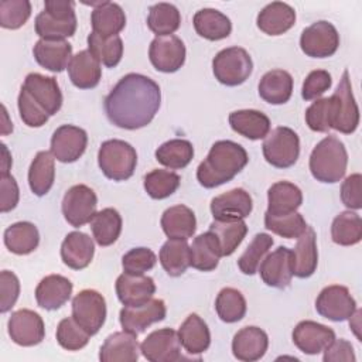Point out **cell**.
<instances>
[{
    "instance_id": "32",
    "label": "cell",
    "mask_w": 362,
    "mask_h": 362,
    "mask_svg": "<svg viewBox=\"0 0 362 362\" xmlns=\"http://www.w3.org/2000/svg\"><path fill=\"white\" fill-rule=\"evenodd\" d=\"M229 124L233 132L249 139H264L270 132V119L260 110L242 109L229 115Z\"/></svg>"
},
{
    "instance_id": "10",
    "label": "cell",
    "mask_w": 362,
    "mask_h": 362,
    "mask_svg": "<svg viewBox=\"0 0 362 362\" xmlns=\"http://www.w3.org/2000/svg\"><path fill=\"white\" fill-rule=\"evenodd\" d=\"M98 197L92 188L83 184L71 187L62 199V214L65 221L74 228L89 223L96 214Z\"/></svg>"
},
{
    "instance_id": "8",
    "label": "cell",
    "mask_w": 362,
    "mask_h": 362,
    "mask_svg": "<svg viewBox=\"0 0 362 362\" xmlns=\"http://www.w3.org/2000/svg\"><path fill=\"white\" fill-rule=\"evenodd\" d=\"M331 98L332 102V129L351 134L359 124V109L352 93V85L348 69L344 71L337 90Z\"/></svg>"
},
{
    "instance_id": "52",
    "label": "cell",
    "mask_w": 362,
    "mask_h": 362,
    "mask_svg": "<svg viewBox=\"0 0 362 362\" xmlns=\"http://www.w3.org/2000/svg\"><path fill=\"white\" fill-rule=\"evenodd\" d=\"M57 341L66 351H79L88 345L92 337L86 329H83L74 317H66L59 321L57 327Z\"/></svg>"
},
{
    "instance_id": "28",
    "label": "cell",
    "mask_w": 362,
    "mask_h": 362,
    "mask_svg": "<svg viewBox=\"0 0 362 362\" xmlns=\"http://www.w3.org/2000/svg\"><path fill=\"white\" fill-rule=\"evenodd\" d=\"M293 252V276L298 279H307L314 274L318 264L317 238L311 226L297 238L296 247Z\"/></svg>"
},
{
    "instance_id": "21",
    "label": "cell",
    "mask_w": 362,
    "mask_h": 362,
    "mask_svg": "<svg viewBox=\"0 0 362 362\" xmlns=\"http://www.w3.org/2000/svg\"><path fill=\"white\" fill-rule=\"evenodd\" d=\"M253 201L243 188H233L211 201V214L214 219H245L250 215Z\"/></svg>"
},
{
    "instance_id": "50",
    "label": "cell",
    "mask_w": 362,
    "mask_h": 362,
    "mask_svg": "<svg viewBox=\"0 0 362 362\" xmlns=\"http://www.w3.org/2000/svg\"><path fill=\"white\" fill-rule=\"evenodd\" d=\"M273 246V238L267 233H256L246 250L238 259V267L243 274L252 276L257 273L259 266L269 249Z\"/></svg>"
},
{
    "instance_id": "63",
    "label": "cell",
    "mask_w": 362,
    "mask_h": 362,
    "mask_svg": "<svg viewBox=\"0 0 362 362\" xmlns=\"http://www.w3.org/2000/svg\"><path fill=\"white\" fill-rule=\"evenodd\" d=\"M1 170H0V174H8L10 171V167H11V156L7 150V146L4 143H1Z\"/></svg>"
},
{
    "instance_id": "17",
    "label": "cell",
    "mask_w": 362,
    "mask_h": 362,
    "mask_svg": "<svg viewBox=\"0 0 362 362\" xmlns=\"http://www.w3.org/2000/svg\"><path fill=\"white\" fill-rule=\"evenodd\" d=\"M263 283L274 288H286L293 279V252L286 246H279L267 253L259 270Z\"/></svg>"
},
{
    "instance_id": "60",
    "label": "cell",
    "mask_w": 362,
    "mask_h": 362,
    "mask_svg": "<svg viewBox=\"0 0 362 362\" xmlns=\"http://www.w3.org/2000/svg\"><path fill=\"white\" fill-rule=\"evenodd\" d=\"M20 189L17 181L10 174H0V211L3 214L14 209L18 204Z\"/></svg>"
},
{
    "instance_id": "38",
    "label": "cell",
    "mask_w": 362,
    "mask_h": 362,
    "mask_svg": "<svg viewBox=\"0 0 362 362\" xmlns=\"http://www.w3.org/2000/svg\"><path fill=\"white\" fill-rule=\"evenodd\" d=\"M191 250V266L199 272H211L216 269L222 257L221 246L216 236L208 230L194 238Z\"/></svg>"
},
{
    "instance_id": "18",
    "label": "cell",
    "mask_w": 362,
    "mask_h": 362,
    "mask_svg": "<svg viewBox=\"0 0 362 362\" xmlns=\"http://www.w3.org/2000/svg\"><path fill=\"white\" fill-rule=\"evenodd\" d=\"M88 134L74 124L59 126L51 137V153L61 163L76 161L86 150Z\"/></svg>"
},
{
    "instance_id": "39",
    "label": "cell",
    "mask_w": 362,
    "mask_h": 362,
    "mask_svg": "<svg viewBox=\"0 0 362 362\" xmlns=\"http://www.w3.org/2000/svg\"><path fill=\"white\" fill-rule=\"evenodd\" d=\"M55 180V157L51 151H38L28 168V185L33 194L42 197L49 192Z\"/></svg>"
},
{
    "instance_id": "47",
    "label": "cell",
    "mask_w": 362,
    "mask_h": 362,
    "mask_svg": "<svg viewBox=\"0 0 362 362\" xmlns=\"http://www.w3.org/2000/svg\"><path fill=\"white\" fill-rule=\"evenodd\" d=\"M194 157V147L188 140L184 139H173L163 143L156 150V160L171 168L180 170L187 167Z\"/></svg>"
},
{
    "instance_id": "62",
    "label": "cell",
    "mask_w": 362,
    "mask_h": 362,
    "mask_svg": "<svg viewBox=\"0 0 362 362\" xmlns=\"http://www.w3.org/2000/svg\"><path fill=\"white\" fill-rule=\"evenodd\" d=\"M361 315H362V311L358 308L354 311V314L348 318L349 320V328L354 331V334L356 335V338L359 341H362V337H361Z\"/></svg>"
},
{
    "instance_id": "56",
    "label": "cell",
    "mask_w": 362,
    "mask_h": 362,
    "mask_svg": "<svg viewBox=\"0 0 362 362\" xmlns=\"http://www.w3.org/2000/svg\"><path fill=\"white\" fill-rule=\"evenodd\" d=\"M17 105L20 117L28 127H41L48 122V113L31 98V95L23 86L18 93Z\"/></svg>"
},
{
    "instance_id": "16",
    "label": "cell",
    "mask_w": 362,
    "mask_h": 362,
    "mask_svg": "<svg viewBox=\"0 0 362 362\" xmlns=\"http://www.w3.org/2000/svg\"><path fill=\"white\" fill-rule=\"evenodd\" d=\"M140 351L151 362H177L182 359L178 334L171 328L150 332L141 342Z\"/></svg>"
},
{
    "instance_id": "54",
    "label": "cell",
    "mask_w": 362,
    "mask_h": 362,
    "mask_svg": "<svg viewBox=\"0 0 362 362\" xmlns=\"http://www.w3.org/2000/svg\"><path fill=\"white\" fill-rule=\"evenodd\" d=\"M305 123L313 132L325 133L332 129L331 98H318L305 110Z\"/></svg>"
},
{
    "instance_id": "31",
    "label": "cell",
    "mask_w": 362,
    "mask_h": 362,
    "mask_svg": "<svg viewBox=\"0 0 362 362\" xmlns=\"http://www.w3.org/2000/svg\"><path fill=\"white\" fill-rule=\"evenodd\" d=\"M66 69L71 82L79 89H92L102 78L100 62L89 52V49L72 55Z\"/></svg>"
},
{
    "instance_id": "1",
    "label": "cell",
    "mask_w": 362,
    "mask_h": 362,
    "mask_svg": "<svg viewBox=\"0 0 362 362\" xmlns=\"http://www.w3.org/2000/svg\"><path fill=\"white\" fill-rule=\"evenodd\" d=\"M161 103L158 83L141 74L124 75L105 98L109 122L120 129L136 130L147 126Z\"/></svg>"
},
{
    "instance_id": "5",
    "label": "cell",
    "mask_w": 362,
    "mask_h": 362,
    "mask_svg": "<svg viewBox=\"0 0 362 362\" xmlns=\"http://www.w3.org/2000/svg\"><path fill=\"white\" fill-rule=\"evenodd\" d=\"M98 164L109 180L124 181L129 180L136 170L137 153L134 147L124 140H106L99 147Z\"/></svg>"
},
{
    "instance_id": "35",
    "label": "cell",
    "mask_w": 362,
    "mask_h": 362,
    "mask_svg": "<svg viewBox=\"0 0 362 362\" xmlns=\"http://www.w3.org/2000/svg\"><path fill=\"white\" fill-rule=\"evenodd\" d=\"M161 228L170 239L187 240L197 229L195 214L185 205L170 206L161 215Z\"/></svg>"
},
{
    "instance_id": "37",
    "label": "cell",
    "mask_w": 362,
    "mask_h": 362,
    "mask_svg": "<svg viewBox=\"0 0 362 362\" xmlns=\"http://www.w3.org/2000/svg\"><path fill=\"white\" fill-rule=\"evenodd\" d=\"M194 28L197 34L209 41H218L229 37L232 23L229 17L215 8H201L194 16Z\"/></svg>"
},
{
    "instance_id": "53",
    "label": "cell",
    "mask_w": 362,
    "mask_h": 362,
    "mask_svg": "<svg viewBox=\"0 0 362 362\" xmlns=\"http://www.w3.org/2000/svg\"><path fill=\"white\" fill-rule=\"evenodd\" d=\"M31 16V3L28 0H3L0 1V25L7 30L23 27Z\"/></svg>"
},
{
    "instance_id": "9",
    "label": "cell",
    "mask_w": 362,
    "mask_h": 362,
    "mask_svg": "<svg viewBox=\"0 0 362 362\" xmlns=\"http://www.w3.org/2000/svg\"><path fill=\"white\" fill-rule=\"evenodd\" d=\"M72 317L90 335L99 332L106 320L105 297L96 290H82L72 298Z\"/></svg>"
},
{
    "instance_id": "23",
    "label": "cell",
    "mask_w": 362,
    "mask_h": 362,
    "mask_svg": "<svg viewBox=\"0 0 362 362\" xmlns=\"http://www.w3.org/2000/svg\"><path fill=\"white\" fill-rule=\"evenodd\" d=\"M116 294L123 305H141L151 300L156 283L144 274L122 273L116 280Z\"/></svg>"
},
{
    "instance_id": "36",
    "label": "cell",
    "mask_w": 362,
    "mask_h": 362,
    "mask_svg": "<svg viewBox=\"0 0 362 362\" xmlns=\"http://www.w3.org/2000/svg\"><path fill=\"white\" fill-rule=\"evenodd\" d=\"M303 204L301 189L290 181L274 182L267 189V211L272 215H284L297 211Z\"/></svg>"
},
{
    "instance_id": "40",
    "label": "cell",
    "mask_w": 362,
    "mask_h": 362,
    "mask_svg": "<svg viewBox=\"0 0 362 362\" xmlns=\"http://www.w3.org/2000/svg\"><path fill=\"white\" fill-rule=\"evenodd\" d=\"M160 263L168 276L178 277L191 266V250L185 239H168L160 249Z\"/></svg>"
},
{
    "instance_id": "61",
    "label": "cell",
    "mask_w": 362,
    "mask_h": 362,
    "mask_svg": "<svg viewBox=\"0 0 362 362\" xmlns=\"http://www.w3.org/2000/svg\"><path fill=\"white\" fill-rule=\"evenodd\" d=\"M324 362H355L356 356L354 346L346 339H334L324 349Z\"/></svg>"
},
{
    "instance_id": "15",
    "label": "cell",
    "mask_w": 362,
    "mask_h": 362,
    "mask_svg": "<svg viewBox=\"0 0 362 362\" xmlns=\"http://www.w3.org/2000/svg\"><path fill=\"white\" fill-rule=\"evenodd\" d=\"M185 45L177 35L156 37L148 48V58L153 66L165 74L178 71L185 62Z\"/></svg>"
},
{
    "instance_id": "7",
    "label": "cell",
    "mask_w": 362,
    "mask_h": 362,
    "mask_svg": "<svg viewBox=\"0 0 362 362\" xmlns=\"http://www.w3.org/2000/svg\"><path fill=\"white\" fill-rule=\"evenodd\" d=\"M263 156L276 168H288L300 156V139L297 133L286 126L269 132L262 144Z\"/></svg>"
},
{
    "instance_id": "34",
    "label": "cell",
    "mask_w": 362,
    "mask_h": 362,
    "mask_svg": "<svg viewBox=\"0 0 362 362\" xmlns=\"http://www.w3.org/2000/svg\"><path fill=\"white\" fill-rule=\"evenodd\" d=\"M259 96L270 105H283L288 102L293 93V78L284 69H272L266 72L259 82Z\"/></svg>"
},
{
    "instance_id": "30",
    "label": "cell",
    "mask_w": 362,
    "mask_h": 362,
    "mask_svg": "<svg viewBox=\"0 0 362 362\" xmlns=\"http://www.w3.org/2000/svg\"><path fill=\"white\" fill-rule=\"evenodd\" d=\"M93 10L90 14V24L93 33L102 37L117 35L126 25V16L117 3L99 1L92 3Z\"/></svg>"
},
{
    "instance_id": "46",
    "label": "cell",
    "mask_w": 362,
    "mask_h": 362,
    "mask_svg": "<svg viewBox=\"0 0 362 362\" xmlns=\"http://www.w3.org/2000/svg\"><path fill=\"white\" fill-rule=\"evenodd\" d=\"M88 49L89 52L105 66H116L123 55V41L119 35L102 37L96 33L88 35Z\"/></svg>"
},
{
    "instance_id": "3",
    "label": "cell",
    "mask_w": 362,
    "mask_h": 362,
    "mask_svg": "<svg viewBox=\"0 0 362 362\" xmlns=\"http://www.w3.org/2000/svg\"><path fill=\"white\" fill-rule=\"evenodd\" d=\"M348 153L344 143L335 136L324 137L311 151V175L325 184H334L342 180L346 173Z\"/></svg>"
},
{
    "instance_id": "49",
    "label": "cell",
    "mask_w": 362,
    "mask_h": 362,
    "mask_svg": "<svg viewBox=\"0 0 362 362\" xmlns=\"http://www.w3.org/2000/svg\"><path fill=\"white\" fill-rule=\"evenodd\" d=\"M181 178L177 173L163 168L151 170L144 175V189L153 199H164L180 187Z\"/></svg>"
},
{
    "instance_id": "14",
    "label": "cell",
    "mask_w": 362,
    "mask_h": 362,
    "mask_svg": "<svg viewBox=\"0 0 362 362\" xmlns=\"http://www.w3.org/2000/svg\"><path fill=\"white\" fill-rule=\"evenodd\" d=\"M167 308L163 300L151 298L141 305H124L120 310L119 321L123 331L139 335L147 327L165 318Z\"/></svg>"
},
{
    "instance_id": "59",
    "label": "cell",
    "mask_w": 362,
    "mask_h": 362,
    "mask_svg": "<svg viewBox=\"0 0 362 362\" xmlns=\"http://www.w3.org/2000/svg\"><path fill=\"white\" fill-rule=\"evenodd\" d=\"M341 201L349 209L362 208V175L351 174L341 185Z\"/></svg>"
},
{
    "instance_id": "11",
    "label": "cell",
    "mask_w": 362,
    "mask_h": 362,
    "mask_svg": "<svg viewBox=\"0 0 362 362\" xmlns=\"http://www.w3.org/2000/svg\"><path fill=\"white\" fill-rule=\"evenodd\" d=\"M300 47L307 57L328 58L334 55L339 47V34L331 23L320 20L303 30Z\"/></svg>"
},
{
    "instance_id": "4",
    "label": "cell",
    "mask_w": 362,
    "mask_h": 362,
    "mask_svg": "<svg viewBox=\"0 0 362 362\" xmlns=\"http://www.w3.org/2000/svg\"><path fill=\"white\" fill-rule=\"evenodd\" d=\"M75 3L71 0H45L44 11L35 17V34L44 40H65L76 31Z\"/></svg>"
},
{
    "instance_id": "2",
    "label": "cell",
    "mask_w": 362,
    "mask_h": 362,
    "mask_svg": "<svg viewBox=\"0 0 362 362\" xmlns=\"http://www.w3.org/2000/svg\"><path fill=\"white\" fill-rule=\"evenodd\" d=\"M249 161L246 150L232 140L215 141L206 158L197 168V180L205 188L229 182Z\"/></svg>"
},
{
    "instance_id": "44",
    "label": "cell",
    "mask_w": 362,
    "mask_h": 362,
    "mask_svg": "<svg viewBox=\"0 0 362 362\" xmlns=\"http://www.w3.org/2000/svg\"><path fill=\"white\" fill-rule=\"evenodd\" d=\"M147 25L157 37L173 35L181 25V14L174 4L157 3L148 10Z\"/></svg>"
},
{
    "instance_id": "55",
    "label": "cell",
    "mask_w": 362,
    "mask_h": 362,
    "mask_svg": "<svg viewBox=\"0 0 362 362\" xmlns=\"http://www.w3.org/2000/svg\"><path fill=\"white\" fill-rule=\"evenodd\" d=\"M157 256L151 249L134 247L122 257V267L129 274H144L156 266Z\"/></svg>"
},
{
    "instance_id": "45",
    "label": "cell",
    "mask_w": 362,
    "mask_h": 362,
    "mask_svg": "<svg viewBox=\"0 0 362 362\" xmlns=\"http://www.w3.org/2000/svg\"><path fill=\"white\" fill-rule=\"evenodd\" d=\"M332 242L341 246H352L362 239V219L352 211L338 214L331 225Z\"/></svg>"
},
{
    "instance_id": "29",
    "label": "cell",
    "mask_w": 362,
    "mask_h": 362,
    "mask_svg": "<svg viewBox=\"0 0 362 362\" xmlns=\"http://www.w3.org/2000/svg\"><path fill=\"white\" fill-rule=\"evenodd\" d=\"M296 23V11L283 1L269 3L257 14L256 24L260 31L267 35H281Z\"/></svg>"
},
{
    "instance_id": "48",
    "label": "cell",
    "mask_w": 362,
    "mask_h": 362,
    "mask_svg": "<svg viewBox=\"0 0 362 362\" xmlns=\"http://www.w3.org/2000/svg\"><path fill=\"white\" fill-rule=\"evenodd\" d=\"M215 310L223 322H238L246 314V300L239 290L225 287L216 296Z\"/></svg>"
},
{
    "instance_id": "22",
    "label": "cell",
    "mask_w": 362,
    "mask_h": 362,
    "mask_svg": "<svg viewBox=\"0 0 362 362\" xmlns=\"http://www.w3.org/2000/svg\"><path fill=\"white\" fill-rule=\"evenodd\" d=\"M269 346L267 334L255 325L243 327L232 339V352L238 361L255 362L263 358Z\"/></svg>"
},
{
    "instance_id": "64",
    "label": "cell",
    "mask_w": 362,
    "mask_h": 362,
    "mask_svg": "<svg viewBox=\"0 0 362 362\" xmlns=\"http://www.w3.org/2000/svg\"><path fill=\"white\" fill-rule=\"evenodd\" d=\"M1 110H3V124H1V134L6 136L8 133L13 132V123L8 122V115H7V110H6V106L3 105L1 106Z\"/></svg>"
},
{
    "instance_id": "27",
    "label": "cell",
    "mask_w": 362,
    "mask_h": 362,
    "mask_svg": "<svg viewBox=\"0 0 362 362\" xmlns=\"http://www.w3.org/2000/svg\"><path fill=\"white\" fill-rule=\"evenodd\" d=\"M72 288L71 280L61 274L45 276L35 288L37 304L44 310H58L71 298Z\"/></svg>"
},
{
    "instance_id": "57",
    "label": "cell",
    "mask_w": 362,
    "mask_h": 362,
    "mask_svg": "<svg viewBox=\"0 0 362 362\" xmlns=\"http://www.w3.org/2000/svg\"><path fill=\"white\" fill-rule=\"evenodd\" d=\"M332 85V79L328 71L325 69H315L311 71L303 82L301 88V98L304 100L318 99L324 92H327Z\"/></svg>"
},
{
    "instance_id": "41",
    "label": "cell",
    "mask_w": 362,
    "mask_h": 362,
    "mask_svg": "<svg viewBox=\"0 0 362 362\" xmlns=\"http://www.w3.org/2000/svg\"><path fill=\"white\" fill-rule=\"evenodd\" d=\"M40 233L34 223L21 221L4 230V245L14 255H28L37 249Z\"/></svg>"
},
{
    "instance_id": "26",
    "label": "cell",
    "mask_w": 362,
    "mask_h": 362,
    "mask_svg": "<svg viewBox=\"0 0 362 362\" xmlns=\"http://www.w3.org/2000/svg\"><path fill=\"white\" fill-rule=\"evenodd\" d=\"M136 337L127 331L110 334L100 346L99 359L102 362H136L140 355Z\"/></svg>"
},
{
    "instance_id": "19",
    "label": "cell",
    "mask_w": 362,
    "mask_h": 362,
    "mask_svg": "<svg viewBox=\"0 0 362 362\" xmlns=\"http://www.w3.org/2000/svg\"><path fill=\"white\" fill-rule=\"evenodd\" d=\"M291 337L294 345L301 352L307 355H317L335 339V332L324 324L305 320L296 325Z\"/></svg>"
},
{
    "instance_id": "13",
    "label": "cell",
    "mask_w": 362,
    "mask_h": 362,
    "mask_svg": "<svg viewBox=\"0 0 362 362\" xmlns=\"http://www.w3.org/2000/svg\"><path fill=\"white\" fill-rule=\"evenodd\" d=\"M7 329L11 341L20 346L38 345L45 337V327L41 315L27 308L11 313Z\"/></svg>"
},
{
    "instance_id": "6",
    "label": "cell",
    "mask_w": 362,
    "mask_h": 362,
    "mask_svg": "<svg viewBox=\"0 0 362 362\" xmlns=\"http://www.w3.org/2000/svg\"><path fill=\"white\" fill-rule=\"evenodd\" d=\"M212 71L219 83L226 86H238L250 76L253 62L245 48L229 47L221 49L214 57Z\"/></svg>"
},
{
    "instance_id": "20",
    "label": "cell",
    "mask_w": 362,
    "mask_h": 362,
    "mask_svg": "<svg viewBox=\"0 0 362 362\" xmlns=\"http://www.w3.org/2000/svg\"><path fill=\"white\" fill-rule=\"evenodd\" d=\"M23 88L27 89L31 98L48 113V116L55 115L61 109L62 93L54 76H45L37 72L28 74Z\"/></svg>"
},
{
    "instance_id": "33",
    "label": "cell",
    "mask_w": 362,
    "mask_h": 362,
    "mask_svg": "<svg viewBox=\"0 0 362 362\" xmlns=\"http://www.w3.org/2000/svg\"><path fill=\"white\" fill-rule=\"evenodd\" d=\"M177 334L181 346L191 355H199L211 345L209 328L198 314H189Z\"/></svg>"
},
{
    "instance_id": "51",
    "label": "cell",
    "mask_w": 362,
    "mask_h": 362,
    "mask_svg": "<svg viewBox=\"0 0 362 362\" xmlns=\"http://www.w3.org/2000/svg\"><path fill=\"white\" fill-rule=\"evenodd\" d=\"M264 226L273 233L286 238V239H297L308 226L305 219L297 211L284 214V215H272L269 212L264 214Z\"/></svg>"
},
{
    "instance_id": "42",
    "label": "cell",
    "mask_w": 362,
    "mask_h": 362,
    "mask_svg": "<svg viewBox=\"0 0 362 362\" xmlns=\"http://www.w3.org/2000/svg\"><path fill=\"white\" fill-rule=\"evenodd\" d=\"M209 230L216 236L222 256H230L247 233L243 219H214Z\"/></svg>"
},
{
    "instance_id": "24",
    "label": "cell",
    "mask_w": 362,
    "mask_h": 362,
    "mask_svg": "<svg viewBox=\"0 0 362 362\" xmlns=\"http://www.w3.org/2000/svg\"><path fill=\"white\" fill-rule=\"evenodd\" d=\"M95 255V245L89 235L74 230L69 232L61 245V259L62 262L74 269L82 270L88 267Z\"/></svg>"
},
{
    "instance_id": "43",
    "label": "cell",
    "mask_w": 362,
    "mask_h": 362,
    "mask_svg": "<svg viewBox=\"0 0 362 362\" xmlns=\"http://www.w3.org/2000/svg\"><path fill=\"white\" fill-rule=\"evenodd\" d=\"M89 223L99 246H110L120 236L122 216L115 208H105L96 212Z\"/></svg>"
},
{
    "instance_id": "25",
    "label": "cell",
    "mask_w": 362,
    "mask_h": 362,
    "mask_svg": "<svg viewBox=\"0 0 362 362\" xmlns=\"http://www.w3.org/2000/svg\"><path fill=\"white\" fill-rule=\"evenodd\" d=\"M33 54L42 68L51 72H62L72 58V45L65 40L40 38L33 48Z\"/></svg>"
},
{
    "instance_id": "12",
    "label": "cell",
    "mask_w": 362,
    "mask_h": 362,
    "mask_svg": "<svg viewBox=\"0 0 362 362\" xmlns=\"http://www.w3.org/2000/svg\"><path fill=\"white\" fill-rule=\"evenodd\" d=\"M317 313L331 321L348 320L356 310V301L345 286L332 284L322 288L315 300Z\"/></svg>"
},
{
    "instance_id": "58",
    "label": "cell",
    "mask_w": 362,
    "mask_h": 362,
    "mask_svg": "<svg viewBox=\"0 0 362 362\" xmlns=\"http://www.w3.org/2000/svg\"><path fill=\"white\" fill-rule=\"evenodd\" d=\"M20 296L18 277L10 272L3 270L0 273V311L4 314L10 311Z\"/></svg>"
}]
</instances>
